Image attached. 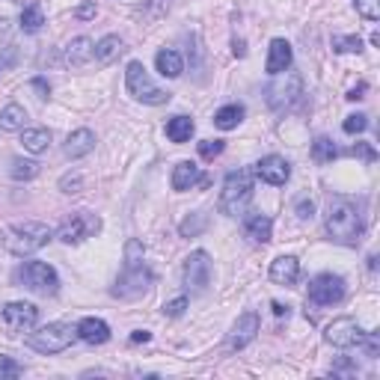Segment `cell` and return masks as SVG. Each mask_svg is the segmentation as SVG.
<instances>
[{
	"label": "cell",
	"mask_w": 380,
	"mask_h": 380,
	"mask_svg": "<svg viewBox=\"0 0 380 380\" xmlns=\"http://www.w3.org/2000/svg\"><path fill=\"white\" fill-rule=\"evenodd\" d=\"M98 232H102V217L89 214V211H77V214L68 217L54 235L63 244H81V241H86V238H93Z\"/></svg>",
	"instance_id": "cell-9"
},
{
	"label": "cell",
	"mask_w": 380,
	"mask_h": 380,
	"mask_svg": "<svg viewBox=\"0 0 380 380\" xmlns=\"http://www.w3.org/2000/svg\"><path fill=\"white\" fill-rule=\"evenodd\" d=\"M333 51L336 54H359L363 51V39L359 36H333Z\"/></svg>",
	"instance_id": "cell-33"
},
{
	"label": "cell",
	"mask_w": 380,
	"mask_h": 380,
	"mask_svg": "<svg viewBox=\"0 0 380 380\" xmlns=\"http://www.w3.org/2000/svg\"><path fill=\"white\" fill-rule=\"evenodd\" d=\"M223 149H226L223 140H202V143H199V155H202L205 161H214L217 155H223Z\"/></svg>",
	"instance_id": "cell-37"
},
{
	"label": "cell",
	"mask_w": 380,
	"mask_h": 380,
	"mask_svg": "<svg viewBox=\"0 0 380 380\" xmlns=\"http://www.w3.org/2000/svg\"><path fill=\"white\" fill-rule=\"evenodd\" d=\"M354 6L365 21H377L380 18V0H354Z\"/></svg>",
	"instance_id": "cell-35"
},
{
	"label": "cell",
	"mask_w": 380,
	"mask_h": 380,
	"mask_svg": "<svg viewBox=\"0 0 380 380\" xmlns=\"http://www.w3.org/2000/svg\"><path fill=\"white\" fill-rule=\"evenodd\" d=\"M152 283H155L152 271L143 265H134V267H125L122 276H119L113 283V288H110V294L119 297V300H137L152 288Z\"/></svg>",
	"instance_id": "cell-8"
},
{
	"label": "cell",
	"mask_w": 380,
	"mask_h": 380,
	"mask_svg": "<svg viewBox=\"0 0 380 380\" xmlns=\"http://www.w3.org/2000/svg\"><path fill=\"white\" fill-rule=\"evenodd\" d=\"M155 66H158V72H161L164 77H178L184 72V59L178 51H173V48H161L155 57Z\"/></svg>",
	"instance_id": "cell-25"
},
{
	"label": "cell",
	"mask_w": 380,
	"mask_h": 380,
	"mask_svg": "<svg viewBox=\"0 0 380 380\" xmlns=\"http://www.w3.org/2000/svg\"><path fill=\"white\" fill-rule=\"evenodd\" d=\"M253 175H258L265 184L279 187V184L288 182V175H292V164H288L285 158H279V155H267V158H262V161L256 164Z\"/></svg>",
	"instance_id": "cell-15"
},
{
	"label": "cell",
	"mask_w": 380,
	"mask_h": 380,
	"mask_svg": "<svg viewBox=\"0 0 380 380\" xmlns=\"http://www.w3.org/2000/svg\"><path fill=\"white\" fill-rule=\"evenodd\" d=\"M9 175H12L15 182H30V178L39 175V164L36 161H24V158H15L12 167H9Z\"/></svg>",
	"instance_id": "cell-32"
},
{
	"label": "cell",
	"mask_w": 380,
	"mask_h": 380,
	"mask_svg": "<svg viewBox=\"0 0 380 380\" xmlns=\"http://www.w3.org/2000/svg\"><path fill=\"white\" fill-rule=\"evenodd\" d=\"M300 95H303V77L297 72H283V75H274V84H267L265 89V98H267V107L274 110V113H285V110H292Z\"/></svg>",
	"instance_id": "cell-5"
},
{
	"label": "cell",
	"mask_w": 380,
	"mask_h": 380,
	"mask_svg": "<svg viewBox=\"0 0 380 380\" xmlns=\"http://www.w3.org/2000/svg\"><path fill=\"white\" fill-rule=\"evenodd\" d=\"M205 229H208V214L205 211H193V214H187L182 223H178L182 238H196V235H202Z\"/></svg>",
	"instance_id": "cell-29"
},
{
	"label": "cell",
	"mask_w": 380,
	"mask_h": 380,
	"mask_svg": "<svg viewBox=\"0 0 380 380\" xmlns=\"http://www.w3.org/2000/svg\"><path fill=\"white\" fill-rule=\"evenodd\" d=\"M193 131H196V125L190 116H173L167 122V137L173 140V143H187V140L193 137Z\"/></svg>",
	"instance_id": "cell-27"
},
{
	"label": "cell",
	"mask_w": 380,
	"mask_h": 380,
	"mask_svg": "<svg viewBox=\"0 0 380 380\" xmlns=\"http://www.w3.org/2000/svg\"><path fill=\"white\" fill-rule=\"evenodd\" d=\"M312 158L318 164H333L339 158V149H336V143L330 137H318L312 143Z\"/></svg>",
	"instance_id": "cell-31"
},
{
	"label": "cell",
	"mask_w": 380,
	"mask_h": 380,
	"mask_svg": "<svg viewBox=\"0 0 380 380\" xmlns=\"http://www.w3.org/2000/svg\"><path fill=\"white\" fill-rule=\"evenodd\" d=\"M258 330H262V321H258V315L249 309V312L238 315V321L232 324V333H229V351H244V348L253 342L258 336Z\"/></svg>",
	"instance_id": "cell-14"
},
{
	"label": "cell",
	"mask_w": 380,
	"mask_h": 380,
	"mask_svg": "<svg viewBox=\"0 0 380 380\" xmlns=\"http://www.w3.org/2000/svg\"><path fill=\"white\" fill-rule=\"evenodd\" d=\"M199 178H202V173H199V167H196L193 161L175 164V169H173V190L184 193V190H190V187L199 184Z\"/></svg>",
	"instance_id": "cell-22"
},
{
	"label": "cell",
	"mask_w": 380,
	"mask_h": 380,
	"mask_svg": "<svg viewBox=\"0 0 380 380\" xmlns=\"http://www.w3.org/2000/svg\"><path fill=\"white\" fill-rule=\"evenodd\" d=\"M292 59H294L292 45H288L285 39H274V42H271V51H267V63H265L267 75L274 77V75L288 72V68H292Z\"/></svg>",
	"instance_id": "cell-17"
},
{
	"label": "cell",
	"mask_w": 380,
	"mask_h": 380,
	"mask_svg": "<svg viewBox=\"0 0 380 380\" xmlns=\"http://www.w3.org/2000/svg\"><path fill=\"white\" fill-rule=\"evenodd\" d=\"M253 199V169H232L223 178V190H220V211L226 217H241L247 214V205Z\"/></svg>",
	"instance_id": "cell-3"
},
{
	"label": "cell",
	"mask_w": 380,
	"mask_h": 380,
	"mask_svg": "<svg viewBox=\"0 0 380 380\" xmlns=\"http://www.w3.org/2000/svg\"><path fill=\"white\" fill-rule=\"evenodd\" d=\"M33 89L39 93V98H48V93H51V86H48L42 77H36V81H33Z\"/></svg>",
	"instance_id": "cell-46"
},
{
	"label": "cell",
	"mask_w": 380,
	"mask_h": 380,
	"mask_svg": "<svg viewBox=\"0 0 380 380\" xmlns=\"http://www.w3.org/2000/svg\"><path fill=\"white\" fill-rule=\"evenodd\" d=\"M12 279L27 292H36V294H57L59 292V276L51 265L45 262H21L15 267Z\"/></svg>",
	"instance_id": "cell-6"
},
{
	"label": "cell",
	"mask_w": 380,
	"mask_h": 380,
	"mask_svg": "<svg viewBox=\"0 0 380 380\" xmlns=\"http://www.w3.org/2000/svg\"><path fill=\"white\" fill-rule=\"evenodd\" d=\"M244 122V104H226L214 113V125L220 131H235Z\"/></svg>",
	"instance_id": "cell-26"
},
{
	"label": "cell",
	"mask_w": 380,
	"mask_h": 380,
	"mask_svg": "<svg viewBox=\"0 0 380 380\" xmlns=\"http://www.w3.org/2000/svg\"><path fill=\"white\" fill-rule=\"evenodd\" d=\"M247 51H244V42H235V57H244Z\"/></svg>",
	"instance_id": "cell-50"
},
{
	"label": "cell",
	"mask_w": 380,
	"mask_h": 380,
	"mask_svg": "<svg viewBox=\"0 0 380 380\" xmlns=\"http://www.w3.org/2000/svg\"><path fill=\"white\" fill-rule=\"evenodd\" d=\"M59 190H63V193H81V190H84L81 173H68V175L59 178Z\"/></svg>",
	"instance_id": "cell-38"
},
{
	"label": "cell",
	"mask_w": 380,
	"mask_h": 380,
	"mask_svg": "<svg viewBox=\"0 0 380 380\" xmlns=\"http://www.w3.org/2000/svg\"><path fill=\"white\" fill-rule=\"evenodd\" d=\"M0 321L12 336L18 333H30L39 321V309L33 303H24V300H15V303H6L0 309Z\"/></svg>",
	"instance_id": "cell-11"
},
{
	"label": "cell",
	"mask_w": 380,
	"mask_h": 380,
	"mask_svg": "<svg viewBox=\"0 0 380 380\" xmlns=\"http://www.w3.org/2000/svg\"><path fill=\"white\" fill-rule=\"evenodd\" d=\"M300 276V262L294 256H279L271 262V279L276 285H294Z\"/></svg>",
	"instance_id": "cell-21"
},
{
	"label": "cell",
	"mask_w": 380,
	"mask_h": 380,
	"mask_svg": "<svg viewBox=\"0 0 380 380\" xmlns=\"http://www.w3.org/2000/svg\"><path fill=\"white\" fill-rule=\"evenodd\" d=\"M182 279L187 292H205L208 288V283H211V258H208L205 249H196L184 258Z\"/></svg>",
	"instance_id": "cell-13"
},
{
	"label": "cell",
	"mask_w": 380,
	"mask_h": 380,
	"mask_svg": "<svg viewBox=\"0 0 380 380\" xmlns=\"http://www.w3.org/2000/svg\"><path fill=\"white\" fill-rule=\"evenodd\" d=\"M77 330V339L86 345H104L110 342V327L107 321H102V318H84L81 324L75 327Z\"/></svg>",
	"instance_id": "cell-20"
},
{
	"label": "cell",
	"mask_w": 380,
	"mask_h": 380,
	"mask_svg": "<svg viewBox=\"0 0 380 380\" xmlns=\"http://www.w3.org/2000/svg\"><path fill=\"white\" fill-rule=\"evenodd\" d=\"M95 149V134L89 131V128H77V131H72L66 137V146H63V152L66 158H72V161H77V158H84L89 155Z\"/></svg>",
	"instance_id": "cell-18"
},
{
	"label": "cell",
	"mask_w": 380,
	"mask_h": 380,
	"mask_svg": "<svg viewBox=\"0 0 380 380\" xmlns=\"http://www.w3.org/2000/svg\"><path fill=\"white\" fill-rule=\"evenodd\" d=\"M21 146L30 155H42L51 146V131L48 128H21Z\"/></svg>",
	"instance_id": "cell-23"
},
{
	"label": "cell",
	"mask_w": 380,
	"mask_h": 380,
	"mask_svg": "<svg viewBox=\"0 0 380 380\" xmlns=\"http://www.w3.org/2000/svg\"><path fill=\"white\" fill-rule=\"evenodd\" d=\"M149 339H152V333H149V330H134V333H131V342H134V345L149 342Z\"/></svg>",
	"instance_id": "cell-47"
},
{
	"label": "cell",
	"mask_w": 380,
	"mask_h": 380,
	"mask_svg": "<svg viewBox=\"0 0 380 380\" xmlns=\"http://www.w3.org/2000/svg\"><path fill=\"white\" fill-rule=\"evenodd\" d=\"M271 309H274V315H276V318H288V306H283L279 300H274Z\"/></svg>",
	"instance_id": "cell-48"
},
{
	"label": "cell",
	"mask_w": 380,
	"mask_h": 380,
	"mask_svg": "<svg viewBox=\"0 0 380 380\" xmlns=\"http://www.w3.org/2000/svg\"><path fill=\"white\" fill-rule=\"evenodd\" d=\"M312 214H315V205L306 202V199H300V202H297V217L300 220H312Z\"/></svg>",
	"instance_id": "cell-45"
},
{
	"label": "cell",
	"mask_w": 380,
	"mask_h": 380,
	"mask_svg": "<svg viewBox=\"0 0 380 380\" xmlns=\"http://www.w3.org/2000/svg\"><path fill=\"white\" fill-rule=\"evenodd\" d=\"M368 128V116L365 113H354V116H348L345 122H342V131L345 134H363Z\"/></svg>",
	"instance_id": "cell-36"
},
{
	"label": "cell",
	"mask_w": 380,
	"mask_h": 380,
	"mask_svg": "<svg viewBox=\"0 0 380 380\" xmlns=\"http://www.w3.org/2000/svg\"><path fill=\"white\" fill-rule=\"evenodd\" d=\"M18 374H21V365H18L12 357H0V380H3V377H18Z\"/></svg>",
	"instance_id": "cell-42"
},
{
	"label": "cell",
	"mask_w": 380,
	"mask_h": 380,
	"mask_svg": "<svg viewBox=\"0 0 380 380\" xmlns=\"http://www.w3.org/2000/svg\"><path fill=\"white\" fill-rule=\"evenodd\" d=\"M357 348H363L365 357H377L380 354V333H363Z\"/></svg>",
	"instance_id": "cell-39"
},
{
	"label": "cell",
	"mask_w": 380,
	"mask_h": 380,
	"mask_svg": "<svg viewBox=\"0 0 380 380\" xmlns=\"http://www.w3.org/2000/svg\"><path fill=\"white\" fill-rule=\"evenodd\" d=\"M345 292H348V285H345V279L339 274H318L312 283H309L306 300L312 306H333V303H339V300L345 297Z\"/></svg>",
	"instance_id": "cell-10"
},
{
	"label": "cell",
	"mask_w": 380,
	"mask_h": 380,
	"mask_svg": "<svg viewBox=\"0 0 380 380\" xmlns=\"http://www.w3.org/2000/svg\"><path fill=\"white\" fill-rule=\"evenodd\" d=\"M93 54H95L93 39H89V36H75L72 42L66 45L63 59H66V66H86L89 59H93Z\"/></svg>",
	"instance_id": "cell-19"
},
{
	"label": "cell",
	"mask_w": 380,
	"mask_h": 380,
	"mask_svg": "<svg viewBox=\"0 0 380 380\" xmlns=\"http://www.w3.org/2000/svg\"><path fill=\"white\" fill-rule=\"evenodd\" d=\"M363 93H365V84H359L357 89H351V93H348V102H359V98H363Z\"/></svg>",
	"instance_id": "cell-49"
},
{
	"label": "cell",
	"mask_w": 380,
	"mask_h": 380,
	"mask_svg": "<svg viewBox=\"0 0 380 380\" xmlns=\"http://www.w3.org/2000/svg\"><path fill=\"white\" fill-rule=\"evenodd\" d=\"M15 59H18V48H3V51H0V72H3V68H12L15 66Z\"/></svg>",
	"instance_id": "cell-43"
},
{
	"label": "cell",
	"mask_w": 380,
	"mask_h": 380,
	"mask_svg": "<svg viewBox=\"0 0 380 380\" xmlns=\"http://www.w3.org/2000/svg\"><path fill=\"white\" fill-rule=\"evenodd\" d=\"M95 12H98L95 3H93V0H86V3H81V6L75 9V18H81V21H89V18H95Z\"/></svg>",
	"instance_id": "cell-44"
},
{
	"label": "cell",
	"mask_w": 380,
	"mask_h": 380,
	"mask_svg": "<svg viewBox=\"0 0 380 380\" xmlns=\"http://www.w3.org/2000/svg\"><path fill=\"white\" fill-rule=\"evenodd\" d=\"M143 256H146V247H143V241H137V238H131V241L125 244V267L143 265Z\"/></svg>",
	"instance_id": "cell-34"
},
{
	"label": "cell",
	"mask_w": 380,
	"mask_h": 380,
	"mask_svg": "<svg viewBox=\"0 0 380 380\" xmlns=\"http://www.w3.org/2000/svg\"><path fill=\"white\" fill-rule=\"evenodd\" d=\"M363 333H365V330L357 324V318L342 315V318H333V321L327 324L324 339H327V345H333V348H342V351H348V348H357V345H359Z\"/></svg>",
	"instance_id": "cell-12"
},
{
	"label": "cell",
	"mask_w": 380,
	"mask_h": 380,
	"mask_svg": "<svg viewBox=\"0 0 380 380\" xmlns=\"http://www.w3.org/2000/svg\"><path fill=\"white\" fill-rule=\"evenodd\" d=\"M348 155H354V158H363V161H368V164H372V161H377V152H374V149L368 146V143H357V146H351V149H348Z\"/></svg>",
	"instance_id": "cell-41"
},
{
	"label": "cell",
	"mask_w": 380,
	"mask_h": 380,
	"mask_svg": "<svg viewBox=\"0 0 380 380\" xmlns=\"http://www.w3.org/2000/svg\"><path fill=\"white\" fill-rule=\"evenodd\" d=\"M184 309H187V297H175V300H169V303H164V315L167 318H178V315H184Z\"/></svg>",
	"instance_id": "cell-40"
},
{
	"label": "cell",
	"mask_w": 380,
	"mask_h": 380,
	"mask_svg": "<svg viewBox=\"0 0 380 380\" xmlns=\"http://www.w3.org/2000/svg\"><path fill=\"white\" fill-rule=\"evenodd\" d=\"M45 24V12H42V6L39 3H30L24 6V12H21V30L24 33H39Z\"/></svg>",
	"instance_id": "cell-30"
},
{
	"label": "cell",
	"mask_w": 380,
	"mask_h": 380,
	"mask_svg": "<svg viewBox=\"0 0 380 380\" xmlns=\"http://www.w3.org/2000/svg\"><path fill=\"white\" fill-rule=\"evenodd\" d=\"M24 122H27V110L21 104L12 102L0 110V128H3V131H21Z\"/></svg>",
	"instance_id": "cell-28"
},
{
	"label": "cell",
	"mask_w": 380,
	"mask_h": 380,
	"mask_svg": "<svg viewBox=\"0 0 380 380\" xmlns=\"http://www.w3.org/2000/svg\"><path fill=\"white\" fill-rule=\"evenodd\" d=\"M125 89H128V95L137 98V102H143V104H152V107H161L167 104L169 93H164V89H158L152 81H149V75H146V66L143 63H137V59H131L125 68Z\"/></svg>",
	"instance_id": "cell-7"
},
{
	"label": "cell",
	"mask_w": 380,
	"mask_h": 380,
	"mask_svg": "<svg viewBox=\"0 0 380 380\" xmlns=\"http://www.w3.org/2000/svg\"><path fill=\"white\" fill-rule=\"evenodd\" d=\"M244 235L253 244H267L271 241V235H274V220L267 214H258V211L244 214Z\"/></svg>",
	"instance_id": "cell-16"
},
{
	"label": "cell",
	"mask_w": 380,
	"mask_h": 380,
	"mask_svg": "<svg viewBox=\"0 0 380 380\" xmlns=\"http://www.w3.org/2000/svg\"><path fill=\"white\" fill-rule=\"evenodd\" d=\"M324 226L327 235L339 244H357L359 235H363V214L359 208L345 196H333L327 202V214H324Z\"/></svg>",
	"instance_id": "cell-1"
},
{
	"label": "cell",
	"mask_w": 380,
	"mask_h": 380,
	"mask_svg": "<svg viewBox=\"0 0 380 380\" xmlns=\"http://www.w3.org/2000/svg\"><path fill=\"white\" fill-rule=\"evenodd\" d=\"M77 339V330L72 324H63V321H54V324H45L39 327L36 333L27 336V348L36 354H63L66 348H72V342Z\"/></svg>",
	"instance_id": "cell-4"
},
{
	"label": "cell",
	"mask_w": 380,
	"mask_h": 380,
	"mask_svg": "<svg viewBox=\"0 0 380 380\" xmlns=\"http://www.w3.org/2000/svg\"><path fill=\"white\" fill-rule=\"evenodd\" d=\"M125 51V42L119 36H104V39H98L95 42V63L98 66H110L113 59H119V54Z\"/></svg>",
	"instance_id": "cell-24"
},
{
	"label": "cell",
	"mask_w": 380,
	"mask_h": 380,
	"mask_svg": "<svg viewBox=\"0 0 380 380\" xmlns=\"http://www.w3.org/2000/svg\"><path fill=\"white\" fill-rule=\"evenodd\" d=\"M51 238H54V229L48 223H39V220H24V223L3 229V247L18 258L33 256L36 249H42Z\"/></svg>",
	"instance_id": "cell-2"
}]
</instances>
